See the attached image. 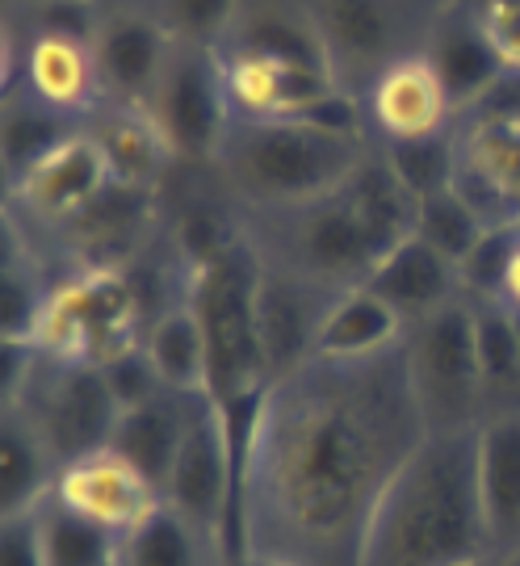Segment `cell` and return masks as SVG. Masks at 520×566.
<instances>
[{"mask_svg":"<svg viewBox=\"0 0 520 566\" xmlns=\"http://www.w3.org/2000/svg\"><path fill=\"white\" fill-rule=\"evenodd\" d=\"M67 512H76L93 525L110 528L114 537H126L139 528L152 512L164 507V491L131 458H122L114 446L93 449L76 462H67L51 491Z\"/></svg>","mask_w":520,"mask_h":566,"instance_id":"cell-16","label":"cell"},{"mask_svg":"<svg viewBox=\"0 0 520 566\" xmlns=\"http://www.w3.org/2000/svg\"><path fill=\"white\" fill-rule=\"evenodd\" d=\"M185 298L206 336V395L219 407L260 399L273 378L260 344V256L243 231L185 269Z\"/></svg>","mask_w":520,"mask_h":566,"instance_id":"cell-5","label":"cell"},{"mask_svg":"<svg viewBox=\"0 0 520 566\" xmlns=\"http://www.w3.org/2000/svg\"><path fill=\"white\" fill-rule=\"evenodd\" d=\"M143 298L126 269L67 273L51 290L34 348L55 361L105 365L143 344Z\"/></svg>","mask_w":520,"mask_h":566,"instance_id":"cell-7","label":"cell"},{"mask_svg":"<svg viewBox=\"0 0 520 566\" xmlns=\"http://www.w3.org/2000/svg\"><path fill=\"white\" fill-rule=\"evenodd\" d=\"M424 55L437 67V76L445 84L454 109H458V118L479 102L482 93L496 84V76L508 67L496 39L487 34V25H482L479 13L466 0H458L454 9L440 13V21L433 25L428 42H424Z\"/></svg>","mask_w":520,"mask_h":566,"instance_id":"cell-20","label":"cell"},{"mask_svg":"<svg viewBox=\"0 0 520 566\" xmlns=\"http://www.w3.org/2000/svg\"><path fill=\"white\" fill-rule=\"evenodd\" d=\"M194 403H198V395H180V390L164 386L160 395H152L147 403L122 411L110 446L118 449L122 458H131L164 491L168 470L177 462L180 441H185L189 420H194Z\"/></svg>","mask_w":520,"mask_h":566,"instance_id":"cell-24","label":"cell"},{"mask_svg":"<svg viewBox=\"0 0 520 566\" xmlns=\"http://www.w3.org/2000/svg\"><path fill=\"white\" fill-rule=\"evenodd\" d=\"M336 298L341 294H327L320 285H306L260 264V344L273 382L315 357L323 315Z\"/></svg>","mask_w":520,"mask_h":566,"instance_id":"cell-19","label":"cell"},{"mask_svg":"<svg viewBox=\"0 0 520 566\" xmlns=\"http://www.w3.org/2000/svg\"><path fill=\"white\" fill-rule=\"evenodd\" d=\"M84 122L67 118L60 109L42 105L25 88H4V118H0V156H4V181H18L25 168L55 151L63 139H72Z\"/></svg>","mask_w":520,"mask_h":566,"instance_id":"cell-29","label":"cell"},{"mask_svg":"<svg viewBox=\"0 0 520 566\" xmlns=\"http://www.w3.org/2000/svg\"><path fill=\"white\" fill-rule=\"evenodd\" d=\"M496 566H520V546H512L508 554H500V558H496Z\"/></svg>","mask_w":520,"mask_h":566,"instance_id":"cell-43","label":"cell"},{"mask_svg":"<svg viewBox=\"0 0 520 566\" xmlns=\"http://www.w3.org/2000/svg\"><path fill=\"white\" fill-rule=\"evenodd\" d=\"M30 521H34L42 566H118V537L67 512L55 495L42 500L30 512Z\"/></svg>","mask_w":520,"mask_h":566,"instance_id":"cell-32","label":"cell"},{"mask_svg":"<svg viewBox=\"0 0 520 566\" xmlns=\"http://www.w3.org/2000/svg\"><path fill=\"white\" fill-rule=\"evenodd\" d=\"M173 46L177 42L168 39L152 0H97L93 55L105 102L147 109L164 67L173 60Z\"/></svg>","mask_w":520,"mask_h":566,"instance_id":"cell-12","label":"cell"},{"mask_svg":"<svg viewBox=\"0 0 520 566\" xmlns=\"http://www.w3.org/2000/svg\"><path fill=\"white\" fill-rule=\"evenodd\" d=\"M156 231H160V189H131V185L110 181L97 202L55 227L51 240H60L67 256L76 261V273H84V269L139 264Z\"/></svg>","mask_w":520,"mask_h":566,"instance_id":"cell-15","label":"cell"},{"mask_svg":"<svg viewBox=\"0 0 520 566\" xmlns=\"http://www.w3.org/2000/svg\"><path fill=\"white\" fill-rule=\"evenodd\" d=\"M466 566H487V563H466Z\"/></svg>","mask_w":520,"mask_h":566,"instance_id":"cell-46","label":"cell"},{"mask_svg":"<svg viewBox=\"0 0 520 566\" xmlns=\"http://www.w3.org/2000/svg\"><path fill=\"white\" fill-rule=\"evenodd\" d=\"M458 177L520 210V122H458Z\"/></svg>","mask_w":520,"mask_h":566,"instance_id":"cell-31","label":"cell"},{"mask_svg":"<svg viewBox=\"0 0 520 566\" xmlns=\"http://www.w3.org/2000/svg\"><path fill=\"white\" fill-rule=\"evenodd\" d=\"M164 507H173L180 521L206 533L210 542L227 549L231 563V525H236V458L231 437L219 403L210 395H198L194 420L180 441V453L168 483H164Z\"/></svg>","mask_w":520,"mask_h":566,"instance_id":"cell-10","label":"cell"},{"mask_svg":"<svg viewBox=\"0 0 520 566\" xmlns=\"http://www.w3.org/2000/svg\"><path fill=\"white\" fill-rule=\"evenodd\" d=\"M475 344L487 399L520 386V315H512L500 298L475 303Z\"/></svg>","mask_w":520,"mask_h":566,"instance_id":"cell-34","label":"cell"},{"mask_svg":"<svg viewBox=\"0 0 520 566\" xmlns=\"http://www.w3.org/2000/svg\"><path fill=\"white\" fill-rule=\"evenodd\" d=\"M0 566H42L39 537H34V521L30 516L4 521V533H0Z\"/></svg>","mask_w":520,"mask_h":566,"instance_id":"cell-41","label":"cell"},{"mask_svg":"<svg viewBox=\"0 0 520 566\" xmlns=\"http://www.w3.org/2000/svg\"><path fill=\"white\" fill-rule=\"evenodd\" d=\"M466 4L479 13L487 34L496 39L503 63L520 67V0H466Z\"/></svg>","mask_w":520,"mask_h":566,"instance_id":"cell-39","label":"cell"},{"mask_svg":"<svg viewBox=\"0 0 520 566\" xmlns=\"http://www.w3.org/2000/svg\"><path fill=\"white\" fill-rule=\"evenodd\" d=\"M482 231H487V223H482L479 214L470 210V202H466L461 193H454V189H445L437 198H424V202L416 206V235H420L428 248H437L445 261H454V264L466 261L470 248L482 240Z\"/></svg>","mask_w":520,"mask_h":566,"instance_id":"cell-36","label":"cell"},{"mask_svg":"<svg viewBox=\"0 0 520 566\" xmlns=\"http://www.w3.org/2000/svg\"><path fill=\"white\" fill-rule=\"evenodd\" d=\"M458 122H520V67H503L496 84Z\"/></svg>","mask_w":520,"mask_h":566,"instance_id":"cell-40","label":"cell"},{"mask_svg":"<svg viewBox=\"0 0 520 566\" xmlns=\"http://www.w3.org/2000/svg\"><path fill=\"white\" fill-rule=\"evenodd\" d=\"M231 566H281V563H264V558H240V563H231Z\"/></svg>","mask_w":520,"mask_h":566,"instance_id":"cell-45","label":"cell"},{"mask_svg":"<svg viewBox=\"0 0 520 566\" xmlns=\"http://www.w3.org/2000/svg\"><path fill=\"white\" fill-rule=\"evenodd\" d=\"M361 109H365V126H370L374 143L428 139V135L458 126V109L424 51L391 63L378 81L365 88Z\"/></svg>","mask_w":520,"mask_h":566,"instance_id":"cell-18","label":"cell"},{"mask_svg":"<svg viewBox=\"0 0 520 566\" xmlns=\"http://www.w3.org/2000/svg\"><path fill=\"white\" fill-rule=\"evenodd\" d=\"M428 441L403 344L311 357L260 395L240 470V558L361 566L386 491Z\"/></svg>","mask_w":520,"mask_h":566,"instance_id":"cell-1","label":"cell"},{"mask_svg":"<svg viewBox=\"0 0 520 566\" xmlns=\"http://www.w3.org/2000/svg\"><path fill=\"white\" fill-rule=\"evenodd\" d=\"M25 4H34V0H4V13H18V9H25Z\"/></svg>","mask_w":520,"mask_h":566,"instance_id":"cell-44","label":"cell"},{"mask_svg":"<svg viewBox=\"0 0 520 566\" xmlns=\"http://www.w3.org/2000/svg\"><path fill=\"white\" fill-rule=\"evenodd\" d=\"M243 0H152L156 18L168 30L177 46H201V51H222L231 39Z\"/></svg>","mask_w":520,"mask_h":566,"instance_id":"cell-35","label":"cell"},{"mask_svg":"<svg viewBox=\"0 0 520 566\" xmlns=\"http://www.w3.org/2000/svg\"><path fill=\"white\" fill-rule=\"evenodd\" d=\"M147 114L156 118L177 164H215V151L231 126L219 51L173 46V60L147 102Z\"/></svg>","mask_w":520,"mask_h":566,"instance_id":"cell-11","label":"cell"},{"mask_svg":"<svg viewBox=\"0 0 520 566\" xmlns=\"http://www.w3.org/2000/svg\"><path fill=\"white\" fill-rule=\"evenodd\" d=\"M4 88H25L42 105L60 109L67 118L89 122V114L105 105L101 93L97 55L93 39L84 34H63V30H34L21 34V51L4 42Z\"/></svg>","mask_w":520,"mask_h":566,"instance_id":"cell-13","label":"cell"},{"mask_svg":"<svg viewBox=\"0 0 520 566\" xmlns=\"http://www.w3.org/2000/svg\"><path fill=\"white\" fill-rule=\"evenodd\" d=\"M374 147L311 118H231L210 168L240 214H269L341 189Z\"/></svg>","mask_w":520,"mask_h":566,"instance_id":"cell-4","label":"cell"},{"mask_svg":"<svg viewBox=\"0 0 520 566\" xmlns=\"http://www.w3.org/2000/svg\"><path fill=\"white\" fill-rule=\"evenodd\" d=\"M110 181H114L110 164L93 143V135L81 126L72 139H63L55 151H46L34 168H25L18 181H9V210L25 227L55 231L97 202L110 189Z\"/></svg>","mask_w":520,"mask_h":566,"instance_id":"cell-14","label":"cell"},{"mask_svg":"<svg viewBox=\"0 0 520 566\" xmlns=\"http://www.w3.org/2000/svg\"><path fill=\"white\" fill-rule=\"evenodd\" d=\"M315 25L327 72L341 93L365 97L391 63L424 51L445 9L458 0H299Z\"/></svg>","mask_w":520,"mask_h":566,"instance_id":"cell-6","label":"cell"},{"mask_svg":"<svg viewBox=\"0 0 520 566\" xmlns=\"http://www.w3.org/2000/svg\"><path fill=\"white\" fill-rule=\"evenodd\" d=\"M378 151L386 168L395 172V181L416 198V206L424 198H437L445 189H454V177H458V126L428 135V139L378 143Z\"/></svg>","mask_w":520,"mask_h":566,"instance_id":"cell-33","label":"cell"},{"mask_svg":"<svg viewBox=\"0 0 520 566\" xmlns=\"http://www.w3.org/2000/svg\"><path fill=\"white\" fill-rule=\"evenodd\" d=\"M60 470L63 465L46 449L39 428L30 424L21 411L4 407V424H0V495H4V521L30 516L42 500H51Z\"/></svg>","mask_w":520,"mask_h":566,"instance_id":"cell-27","label":"cell"},{"mask_svg":"<svg viewBox=\"0 0 520 566\" xmlns=\"http://www.w3.org/2000/svg\"><path fill=\"white\" fill-rule=\"evenodd\" d=\"M55 285L60 282L46 273V261L34 252L25 223L13 210H4V269H0V327H4V340H34Z\"/></svg>","mask_w":520,"mask_h":566,"instance_id":"cell-25","label":"cell"},{"mask_svg":"<svg viewBox=\"0 0 520 566\" xmlns=\"http://www.w3.org/2000/svg\"><path fill=\"white\" fill-rule=\"evenodd\" d=\"M118 566H231L227 549L180 521L173 507L152 512L139 528L118 537Z\"/></svg>","mask_w":520,"mask_h":566,"instance_id":"cell-30","label":"cell"},{"mask_svg":"<svg viewBox=\"0 0 520 566\" xmlns=\"http://www.w3.org/2000/svg\"><path fill=\"white\" fill-rule=\"evenodd\" d=\"M479 500L491 558L520 546V411L482 416L479 424Z\"/></svg>","mask_w":520,"mask_h":566,"instance_id":"cell-23","label":"cell"},{"mask_svg":"<svg viewBox=\"0 0 520 566\" xmlns=\"http://www.w3.org/2000/svg\"><path fill=\"white\" fill-rule=\"evenodd\" d=\"M403 353H407V369L420 395L428 432H461V428L482 424L487 390H482L470 298L440 306L437 315L407 327Z\"/></svg>","mask_w":520,"mask_h":566,"instance_id":"cell-8","label":"cell"},{"mask_svg":"<svg viewBox=\"0 0 520 566\" xmlns=\"http://www.w3.org/2000/svg\"><path fill=\"white\" fill-rule=\"evenodd\" d=\"M4 407L21 411L30 424L39 428V437L46 441V449L55 453L60 465L110 446L122 416L101 365L55 361V357H42V353L25 386L18 390V399Z\"/></svg>","mask_w":520,"mask_h":566,"instance_id":"cell-9","label":"cell"},{"mask_svg":"<svg viewBox=\"0 0 520 566\" xmlns=\"http://www.w3.org/2000/svg\"><path fill=\"white\" fill-rule=\"evenodd\" d=\"M222 88L231 118H302L332 93H341L327 67L260 51H219Z\"/></svg>","mask_w":520,"mask_h":566,"instance_id":"cell-17","label":"cell"},{"mask_svg":"<svg viewBox=\"0 0 520 566\" xmlns=\"http://www.w3.org/2000/svg\"><path fill=\"white\" fill-rule=\"evenodd\" d=\"M500 303L508 306L512 315H520V252H517V261H512V269H508V277H503Z\"/></svg>","mask_w":520,"mask_h":566,"instance_id":"cell-42","label":"cell"},{"mask_svg":"<svg viewBox=\"0 0 520 566\" xmlns=\"http://www.w3.org/2000/svg\"><path fill=\"white\" fill-rule=\"evenodd\" d=\"M84 130L101 147V156L110 164V177L118 185L160 189L168 181V172L177 168V156H173L168 139L160 135L156 118L139 105H97L84 122Z\"/></svg>","mask_w":520,"mask_h":566,"instance_id":"cell-21","label":"cell"},{"mask_svg":"<svg viewBox=\"0 0 520 566\" xmlns=\"http://www.w3.org/2000/svg\"><path fill=\"white\" fill-rule=\"evenodd\" d=\"M517 252H520V223L487 227L482 240L470 248V256L458 264L461 298H470V303H491V298H500L503 277H508V269L517 261Z\"/></svg>","mask_w":520,"mask_h":566,"instance_id":"cell-37","label":"cell"},{"mask_svg":"<svg viewBox=\"0 0 520 566\" xmlns=\"http://www.w3.org/2000/svg\"><path fill=\"white\" fill-rule=\"evenodd\" d=\"M105 369V382H110V390H114V399H118V407L126 411V407H139L147 403L152 395H160L164 382L160 374H156V365H152V357L139 348H131V353H122V357H114V361L101 365Z\"/></svg>","mask_w":520,"mask_h":566,"instance_id":"cell-38","label":"cell"},{"mask_svg":"<svg viewBox=\"0 0 520 566\" xmlns=\"http://www.w3.org/2000/svg\"><path fill=\"white\" fill-rule=\"evenodd\" d=\"M365 285H370L407 327L420 324L428 315H437L440 306H449L461 298L458 264L445 261L437 248H428L416 231H412L399 248H391V256L370 273Z\"/></svg>","mask_w":520,"mask_h":566,"instance_id":"cell-22","label":"cell"},{"mask_svg":"<svg viewBox=\"0 0 520 566\" xmlns=\"http://www.w3.org/2000/svg\"><path fill=\"white\" fill-rule=\"evenodd\" d=\"M475 441L479 428L428 432L386 491L361 566H466L491 558Z\"/></svg>","mask_w":520,"mask_h":566,"instance_id":"cell-3","label":"cell"},{"mask_svg":"<svg viewBox=\"0 0 520 566\" xmlns=\"http://www.w3.org/2000/svg\"><path fill=\"white\" fill-rule=\"evenodd\" d=\"M407 324L391 306L382 303L370 285L344 290L336 303L327 306L315 340V357H332V361H357V357H374L403 344Z\"/></svg>","mask_w":520,"mask_h":566,"instance_id":"cell-26","label":"cell"},{"mask_svg":"<svg viewBox=\"0 0 520 566\" xmlns=\"http://www.w3.org/2000/svg\"><path fill=\"white\" fill-rule=\"evenodd\" d=\"M143 353L152 357L160 382L180 395H206V336L194 315L189 298L168 303L147 332H143Z\"/></svg>","mask_w":520,"mask_h":566,"instance_id":"cell-28","label":"cell"},{"mask_svg":"<svg viewBox=\"0 0 520 566\" xmlns=\"http://www.w3.org/2000/svg\"><path fill=\"white\" fill-rule=\"evenodd\" d=\"M240 231L264 269L344 294L370 282L391 248L416 231V198L374 147L341 189L269 214H240Z\"/></svg>","mask_w":520,"mask_h":566,"instance_id":"cell-2","label":"cell"}]
</instances>
